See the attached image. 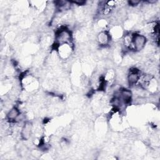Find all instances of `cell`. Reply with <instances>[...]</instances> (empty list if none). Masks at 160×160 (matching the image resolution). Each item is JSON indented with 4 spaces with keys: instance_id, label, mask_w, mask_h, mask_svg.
I'll list each match as a JSON object with an SVG mask.
<instances>
[{
    "instance_id": "obj_8",
    "label": "cell",
    "mask_w": 160,
    "mask_h": 160,
    "mask_svg": "<svg viewBox=\"0 0 160 160\" xmlns=\"http://www.w3.org/2000/svg\"><path fill=\"white\" fill-rule=\"evenodd\" d=\"M140 2L141 1H139V0H130V1H128V3H129V5L134 6L138 5L139 3H140Z\"/></svg>"
},
{
    "instance_id": "obj_4",
    "label": "cell",
    "mask_w": 160,
    "mask_h": 160,
    "mask_svg": "<svg viewBox=\"0 0 160 160\" xmlns=\"http://www.w3.org/2000/svg\"><path fill=\"white\" fill-rule=\"evenodd\" d=\"M139 72V70L136 68H132L129 71V74L128 76V81L130 85H134L139 81L140 78Z\"/></svg>"
},
{
    "instance_id": "obj_9",
    "label": "cell",
    "mask_w": 160,
    "mask_h": 160,
    "mask_svg": "<svg viewBox=\"0 0 160 160\" xmlns=\"http://www.w3.org/2000/svg\"><path fill=\"white\" fill-rule=\"evenodd\" d=\"M71 2H72L78 5H84L86 3V1L83 0H75V1H71Z\"/></svg>"
},
{
    "instance_id": "obj_7",
    "label": "cell",
    "mask_w": 160,
    "mask_h": 160,
    "mask_svg": "<svg viewBox=\"0 0 160 160\" xmlns=\"http://www.w3.org/2000/svg\"><path fill=\"white\" fill-rule=\"evenodd\" d=\"M98 41L101 45H106L109 41V36L105 32H101L98 36Z\"/></svg>"
},
{
    "instance_id": "obj_2",
    "label": "cell",
    "mask_w": 160,
    "mask_h": 160,
    "mask_svg": "<svg viewBox=\"0 0 160 160\" xmlns=\"http://www.w3.org/2000/svg\"><path fill=\"white\" fill-rule=\"evenodd\" d=\"M56 38L59 44V43H65L71 39V33L68 29L63 28L57 31Z\"/></svg>"
},
{
    "instance_id": "obj_3",
    "label": "cell",
    "mask_w": 160,
    "mask_h": 160,
    "mask_svg": "<svg viewBox=\"0 0 160 160\" xmlns=\"http://www.w3.org/2000/svg\"><path fill=\"white\" fill-rule=\"evenodd\" d=\"M32 129V124L30 122H25L21 129V138L24 140H28L31 135Z\"/></svg>"
},
{
    "instance_id": "obj_5",
    "label": "cell",
    "mask_w": 160,
    "mask_h": 160,
    "mask_svg": "<svg viewBox=\"0 0 160 160\" xmlns=\"http://www.w3.org/2000/svg\"><path fill=\"white\" fill-rule=\"evenodd\" d=\"M119 96L118 98L119 99L120 101H122L124 103L126 104L130 102L132 98V93L131 91L126 89H121L119 91Z\"/></svg>"
},
{
    "instance_id": "obj_1",
    "label": "cell",
    "mask_w": 160,
    "mask_h": 160,
    "mask_svg": "<svg viewBox=\"0 0 160 160\" xmlns=\"http://www.w3.org/2000/svg\"><path fill=\"white\" fill-rule=\"evenodd\" d=\"M146 42V38L144 36L135 34L132 35L131 38V44L133 46V48L136 51L141 50L145 46Z\"/></svg>"
},
{
    "instance_id": "obj_6",
    "label": "cell",
    "mask_w": 160,
    "mask_h": 160,
    "mask_svg": "<svg viewBox=\"0 0 160 160\" xmlns=\"http://www.w3.org/2000/svg\"><path fill=\"white\" fill-rule=\"evenodd\" d=\"M20 116V112L16 107H13L7 114V118L9 121H13L18 119Z\"/></svg>"
}]
</instances>
